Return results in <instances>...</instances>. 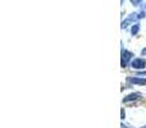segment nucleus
<instances>
[{
    "instance_id": "f03ea898",
    "label": "nucleus",
    "mask_w": 146,
    "mask_h": 128,
    "mask_svg": "<svg viewBox=\"0 0 146 128\" xmlns=\"http://www.w3.org/2000/svg\"><path fill=\"white\" fill-rule=\"evenodd\" d=\"M131 67L133 69H144L146 67V60L144 58H136L131 62Z\"/></svg>"
},
{
    "instance_id": "20e7f679",
    "label": "nucleus",
    "mask_w": 146,
    "mask_h": 128,
    "mask_svg": "<svg viewBox=\"0 0 146 128\" xmlns=\"http://www.w3.org/2000/svg\"><path fill=\"white\" fill-rule=\"evenodd\" d=\"M140 94L139 92H135V94H129L128 96H126V97L123 99V103H129V101H132V100H136V99H139L140 97Z\"/></svg>"
},
{
    "instance_id": "423d86ee",
    "label": "nucleus",
    "mask_w": 146,
    "mask_h": 128,
    "mask_svg": "<svg viewBox=\"0 0 146 128\" xmlns=\"http://www.w3.org/2000/svg\"><path fill=\"white\" fill-rule=\"evenodd\" d=\"M141 1H142V0H131V3L133 5H140V3H141Z\"/></svg>"
},
{
    "instance_id": "f257e3e1",
    "label": "nucleus",
    "mask_w": 146,
    "mask_h": 128,
    "mask_svg": "<svg viewBox=\"0 0 146 128\" xmlns=\"http://www.w3.org/2000/svg\"><path fill=\"white\" fill-rule=\"evenodd\" d=\"M132 56H133V54H132L131 51L126 50V49H123V50H122V62H121L122 68L127 67V64H128V62L132 59Z\"/></svg>"
},
{
    "instance_id": "0eeeda50",
    "label": "nucleus",
    "mask_w": 146,
    "mask_h": 128,
    "mask_svg": "<svg viewBox=\"0 0 146 128\" xmlns=\"http://www.w3.org/2000/svg\"><path fill=\"white\" fill-rule=\"evenodd\" d=\"M121 117H122V119H124L126 118V113H124V110L122 109V111H121Z\"/></svg>"
},
{
    "instance_id": "6e6552de",
    "label": "nucleus",
    "mask_w": 146,
    "mask_h": 128,
    "mask_svg": "<svg viewBox=\"0 0 146 128\" xmlns=\"http://www.w3.org/2000/svg\"><path fill=\"white\" fill-rule=\"evenodd\" d=\"M141 54H142V55H146V48H145V49H142Z\"/></svg>"
},
{
    "instance_id": "39448f33",
    "label": "nucleus",
    "mask_w": 146,
    "mask_h": 128,
    "mask_svg": "<svg viewBox=\"0 0 146 128\" xmlns=\"http://www.w3.org/2000/svg\"><path fill=\"white\" fill-rule=\"evenodd\" d=\"M139 30H140V25H135L133 27H132V30H131V32H132V35H137V32H139Z\"/></svg>"
},
{
    "instance_id": "1a4fd4ad",
    "label": "nucleus",
    "mask_w": 146,
    "mask_h": 128,
    "mask_svg": "<svg viewBox=\"0 0 146 128\" xmlns=\"http://www.w3.org/2000/svg\"><path fill=\"white\" fill-rule=\"evenodd\" d=\"M142 128H146V126H144V127H142Z\"/></svg>"
},
{
    "instance_id": "7ed1b4c3",
    "label": "nucleus",
    "mask_w": 146,
    "mask_h": 128,
    "mask_svg": "<svg viewBox=\"0 0 146 128\" xmlns=\"http://www.w3.org/2000/svg\"><path fill=\"white\" fill-rule=\"evenodd\" d=\"M127 81H128L129 83H135V85H142V86L146 85V78H136V77L131 78V77H128Z\"/></svg>"
}]
</instances>
